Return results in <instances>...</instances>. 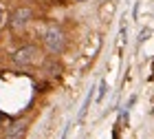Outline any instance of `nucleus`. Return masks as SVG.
<instances>
[{
	"mask_svg": "<svg viewBox=\"0 0 154 139\" xmlns=\"http://www.w3.org/2000/svg\"><path fill=\"white\" fill-rule=\"evenodd\" d=\"M44 44H46V49L51 53H62L64 51V44H66V38H64V33H62L57 27H51V29H46V33H44Z\"/></svg>",
	"mask_w": 154,
	"mask_h": 139,
	"instance_id": "nucleus-1",
	"label": "nucleus"
},
{
	"mask_svg": "<svg viewBox=\"0 0 154 139\" xmlns=\"http://www.w3.org/2000/svg\"><path fill=\"white\" fill-rule=\"evenodd\" d=\"M35 46H24V49H20V51H16V55H13V62L20 66H26V64H31L33 58H35Z\"/></svg>",
	"mask_w": 154,
	"mask_h": 139,
	"instance_id": "nucleus-3",
	"label": "nucleus"
},
{
	"mask_svg": "<svg viewBox=\"0 0 154 139\" xmlns=\"http://www.w3.org/2000/svg\"><path fill=\"white\" fill-rule=\"evenodd\" d=\"M26 133V122H13L5 130V139H22Z\"/></svg>",
	"mask_w": 154,
	"mask_h": 139,
	"instance_id": "nucleus-4",
	"label": "nucleus"
},
{
	"mask_svg": "<svg viewBox=\"0 0 154 139\" xmlns=\"http://www.w3.org/2000/svg\"><path fill=\"white\" fill-rule=\"evenodd\" d=\"M2 24H5V9L0 7V27H2Z\"/></svg>",
	"mask_w": 154,
	"mask_h": 139,
	"instance_id": "nucleus-5",
	"label": "nucleus"
},
{
	"mask_svg": "<svg viewBox=\"0 0 154 139\" xmlns=\"http://www.w3.org/2000/svg\"><path fill=\"white\" fill-rule=\"evenodd\" d=\"M29 20H31V11L26 9V7L16 9V11H13V16H11V27H13V31H20L26 22H29Z\"/></svg>",
	"mask_w": 154,
	"mask_h": 139,
	"instance_id": "nucleus-2",
	"label": "nucleus"
}]
</instances>
